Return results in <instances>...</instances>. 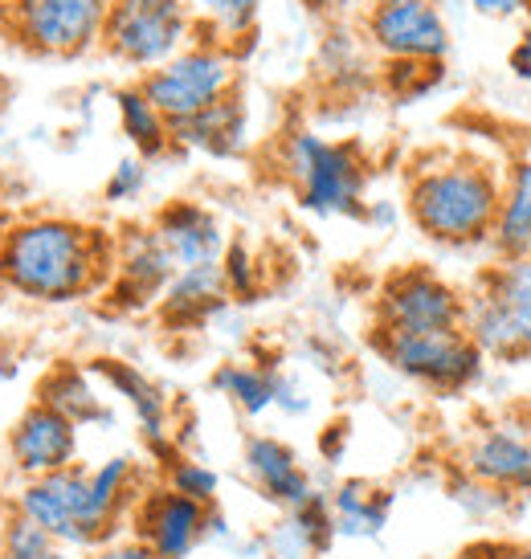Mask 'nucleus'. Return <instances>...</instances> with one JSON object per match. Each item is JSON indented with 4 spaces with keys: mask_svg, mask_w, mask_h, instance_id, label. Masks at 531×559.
Returning a JSON list of instances; mask_svg holds the SVG:
<instances>
[{
    "mask_svg": "<svg viewBox=\"0 0 531 559\" xmlns=\"http://www.w3.org/2000/svg\"><path fill=\"white\" fill-rule=\"evenodd\" d=\"M115 237L70 217H30L0 234V286L30 302H74L107 290Z\"/></svg>",
    "mask_w": 531,
    "mask_h": 559,
    "instance_id": "1",
    "label": "nucleus"
},
{
    "mask_svg": "<svg viewBox=\"0 0 531 559\" xmlns=\"http://www.w3.org/2000/svg\"><path fill=\"white\" fill-rule=\"evenodd\" d=\"M503 171L474 152H441L413 164L405 209L434 246L467 249L491 241Z\"/></svg>",
    "mask_w": 531,
    "mask_h": 559,
    "instance_id": "2",
    "label": "nucleus"
},
{
    "mask_svg": "<svg viewBox=\"0 0 531 559\" xmlns=\"http://www.w3.org/2000/svg\"><path fill=\"white\" fill-rule=\"evenodd\" d=\"M282 176L295 185L298 204L315 217H364L368 164L356 143L323 140L315 131H291L279 147Z\"/></svg>",
    "mask_w": 531,
    "mask_h": 559,
    "instance_id": "3",
    "label": "nucleus"
},
{
    "mask_svg": "<svg viewBox=\"0 0 531 559\" xmlns=\"http://www.w3.org/2000/svg\"><path fill=\"white\" fill-rule=\"evenodd\" d=\"M462 331L486 359H531V258H499L467 295Z\"/></svg>",
    "mask_w": 531,
    "mask_h": 559,
    "instance_id": "4",
    "label": "nucleus"
},
{
    "mask_svg": "<svg viewBox=\"0 0 531 559\" xmlns=\"http://www.w3.org/2000/svg\"><path fill=\"white\" fill-rule=\"evenodd\" d=\"M376 356L389 364L397 376H405L413 384H422L441 396L474 389L486 372L483 347L470 340L462 326L453 331H425V335H385L373 331Z\"/></svg>",
    "mask_w": 531,
    "mask_h": 559,
    "instance_id": "5",
    "label": "nucleus"
},
{
    "mask_svg": "<svg viewBox=\"0 0 531 559\" xmlns=\"http://www.w3.org/2000/svg\"><path fill=\"white\" fill-rule=\"evenodd\" d=\"M192 13L188 0H110L103 46L131 70H156L192 46Z\"/></svg>",
    "mask_w": 531,
    "mask_h": 559,
    "instance_id": "6",
    "label": "nucleus"
},
{
    "mask_svg": "<svg viewBox=\"0 0 531 559\" xmlns=\"http://www.w3.org/2000/svg\"><path fill=\"white\" fill-rule=\"evenodd\" d=\"M13 514L30 519L33 527H42L62 547H82L91 551L98 544H110V535L103 531L98 514L91 502V466H70L46 478H25L21 490L13 495Z\"/></svg>",
    "mask_w": 531,
    "mask_h": 559,
    "instance_id": "7",
    "label": "nucleus"
},
{
    "mask_svg": "<svg viewBox=\"0 0 531 559\" xmlns=\"http://www.w3.org/2000/svg\"><path fill=\"white\" fill-rule=\"evenodd\" d=\"M140 91L156 103V110L168 123H185L197 110L213 107L217 98L237 91L234 49H221L213 41H192L173 62L148 70L140 79Z\"/></svg>",
    "mask_w": 531,
    "mask_h": 559,
    "instance_id": "8",
    "label": "nucleus"
},
{
    "mask_svg": "<svg viewBox=\"0 0 531 559\" xmlns=\"http://www.w3.org/2000/svg\"><path fill=\"white\" fill-rule=\"evenodd\" d=\"M462 319H467V295L425 265H405L389 274L373 307V331L385 335L453 331L462 326Z\"/></svg>",
    "mask_w": 531,
    "mask_h": 559,
    "instance_id": "9",
    "label": "nucleus"
},
{
    "mask_svg": "<svg viewBox=\"0 0 531 559\" xmlns=\"http://www.w3.org/2000/svg\"><path fill=\"white\" fill-rule=\"evenodd\" d=\"M110 0H13L9 21L21 46L49 58H74L103 41Z\"/></svg>",
    "mask_w": 531,
    "mask_h": 559,
    "instance_id": "10",
    "label": "nucleus"
},
{
    "mask_svg": "<svg viewBox=\"0 0 531 559\" xmlns=\"http://www.w3.org/2000/svg\"><path fill=\"white\" fill-rule=\"evenodd\" d=\"M364 37L389 62L441 66L446 53H450V25L441 16L438 0H385V4H368Z\"/></svg>",
    "mask_w": 531,
    "mask_h": 559,
    "instance_id": "11",
    "label": "nucleus"
},
{
    "mask_svg": "<svg viewBox=\"0 0 531 559\" xmlns=\"http://www.w3.org/2000/svg\"><path fill=\"white\" fill-rule=\"evenodd\" d=\"M209 514L213 507L176 495L168 481H148L131 507L127 535H135L156 559H188L209 539Z\"/></svg>",
    "mask_w": 531,
    "mask_h": 559,
    "instance_id": "12",
    "label": "nucleus"
},
{
    "mask_svg": "<svg viewBox=\"0 0 531 559\" xmlns=\"http://www.w3.org/2000/svg\"><path fill=\"white\" fill-rule=\"evenodd\" d=\"M86 368H91V376L103 389H110L127 408H131V417L140 425L143 445H148V457H152L160 469L168 466L176 453H185V445H180V437H176V429H173V404H168L164 389H160L152 376L115 356H94Z\"/></svg>",
    "mask_w": 531,
    "mask_h": 559,
    "instance_id": "13",
    "label": "nucleus"
},
{
    "mask_svg": "<svg viewBox=\"0 0 531 559\" xmlns=\"http://www.w3.org/2000/svg\"><path fill=\"white\" fill-rule=\"evenodd\" d=\"M82 450V429L74 420H66L62 413H54L49 404L33 401L21 417L9 425L4 433V457L9 466L25 478H46L58 469L79 466Z\"/></svg>",
    "mask_w": 531,
    "mask_h": 559,
    "instance_id": "14",
    "label": "nucleus"
},
{
    "mask_svg": "<svg viewBox=\"0 0 531 559\" xmlns=\"http://www.w3.org/2000/svg\"><path fill=\"white\" fill-rule=\"evenodd\" d=\"M176 278V262L168 249L160 246V237L148 229H127L115 241V270L107 282V302L115 311H148L156 307L168 282Z\"/></svg>",
    "mask_w": 531,
    "mask_h": 559,
    "instance_id": "15",
    "label": "nucleus"
},
{
    "mask_svg": "<svg viewBox=\"0 0 531 559\" xmlns=\"http://www.w3.org/2000/svg\"><path fill=\"white\" fill-rule=\"evenodd\" d=\"M462 474L511 498H531V433L516 420L479 429L462 450Z\"/></svg>",
    "mask_w": 531,
    "mask_h": 559,
    "instance_id": "16",
    "label": "nucleus"
},
{
    "mask_svg": "<svg viewBox=\"0 0 531 559\" xmlns=\"http://www.w3.org/2000/svg\"><path fill=\"white\" fill-rule=\"evenodd\" d=\"M241 469L246 478L253 481V490L279 507V511H291L303 498H311L315 478L311 469L303 466V457L291 441H282L274 433H250L246 445H241Z\"/></svg>",
    "mask_w": 531,
    "mask_h": 559,
    "instance_id": "17",
    "label": "nucleus"
},
{
    "mask_svg": "<svg viewBox=\"0 0 531 559\" xmlns=\"http://www.w3.org/2000/svg\"><path fill=\"white\" fill-rule=\"evenodd\" d=\"M152 234L160 237V246L168 249V258L176 270H192V265H217L225 258V229L221 221L197 201H173L164 204L152 221Z\"/></svg>",
    "mask_w": 531,
    "mask_h": 559,
    "instance_id": "18",
    "label": "nucleus"
},
{
    "mask_svg": "<svg viewBox=\"0 0 531 559\" xmlns=\"http://www.w3.org/2000/svg\"><path fill=\"white\" fill-rule=\"evenodd\" d=\"M335 544V519H331L328 490L315 486L311 498L282 511V519L262 535V551L270 559H319Z\"/></svg>",
    "mask_w": 531,
    "mask_h": 559,
    "instance_id": "19",
    "label": "nucleus"
},
{
    "mask_svg": "<svg viewBox=\"0 0 531 559\" xmlns=\"http://www.w3.org/2000/svg\"><path fill=\"white\" fill-rule=\"evenodd\" d=\"M229 302V286L217 265H192V270H176L168 282L164 298L156 302V314L164 326L173 331H201L209 319H217Z\"/></svg>",
    "mask_w": 531,
    "mask_h": 559,
    "instance_id": "20",
    "label": "nucleus"
},
{
    "mask_svg": "<svg viewBox=\"0 0 531 559\" xmlns=\"http://www.w3.org/2000/svg\"><path fill=\"white\" fill-rule=\"evenodd\" d=\"M250 140V110L241 103V94H225L213 107L197 110L185 123H173V143L176 147H192L204 156L229 159L237 156Z\"/></svg>",
    "mask_w": 531,
    "mask_h": 559,
    "instance_id": "21",
    "label": "nucleus"
},
{
    "mask_svg": "<svg viewBox=\"0 0 531 559\" xmlns=\"http://www.w3.org/2000/svg\"><path fill=\"white\" fill-rule=\"evenodd\" d=\"M335 539H380L392 519L397 495L373 478H344L328 490Z\"/></svg>",
    "mask_w": 531,
    "mask_h": 559,
    "instance_id": "22",
    "label": "nucleus"
},
{
    "mask_svg": "<svg viewBox=\"0 0 531 559\" xmlns=\"http://www.w3.org/2000/svg\"><path fill=\"white\" fill-rule=\"evenodd\" d=\"M37 401L49 404L54 413H62L66 420H74L79 429H94V425H110L115 413H110L107 396L98 392V380L91 376L86 364H58L42 376L37 384Z\"/></svg>",
    "mask_w": 531,
    "mask_h": 559,
    "instance_id": "23",
    "label": "nucleus"
},
{
    "mask_svg": "<svg viewBox=\"0 0 531 559\" xmlns=\"http://www.w3.org/2000/svg\"><path fill=\"white\" fill-rule=\"evenodd\" d=\"M491 249L499 258H531V152L516 156L503 168V192Z\"/></svg>",
    "mask_w": 531,
    "mask_h": 559,
    "instance_id": "24",
    "label": "nucleus"
},
{
    "mask_svg": "<svg viewBox=\"0 0 531 559\" xmlns=\"http://www.w3.org/2000/svg\"><path fill=\"white\" fill-rule=\"evenodd\" d=\"M115 110H119V127H123L127 143L140 152V159H160L168 156L176 143H173V123L164 119L156 110V103L135 86H123L115 94Z\"/></svg>",
    "mask_w": 531,
    "mask_h": 559,
    "instance_id": "25",
    "label": "nucleus"
},
{
    "mask_svg": "<svg viewBox=\"0 0 531 559\" xmlns=\"http://www.w3.org/2000/svg\"><path fill=\"white\" fill-rule=\"evenodd\" d=\"M213 389L234 404L241 417H266L274 408V392H279V368H262V364H241L229 359L213 372Z\"/></svg>",
    "mask_w": 531,
    "mask_h": 559,
    "instance_id": "26",
    "label": "nucleus"
},
{
    "mask_svg": "<svg viewBox=\"0 0 531 559\" xmlns=\"http://www.w3.org/2000/svg\"><path fill=\"white\" fill-rule=\"evenodd\" d=\"M258 4L262 0H188V13H192V29L204 33L201 41L234 49L258 25Z\"/></svg>",
    "mask_w": 531,
    "mask_h": 559,
    "instance_id": "27",
    "label": "nucleus"
},
{
    "mask_svg": "<svg viewBox=\"0 0 531 559\" xmlns=\"http://www.w3.org/2000/svg\"><path fill=\"white\" fill-rule=\"evenodd\" d=\"M0 559H74L70 547L54 544L46 531L33 527L21 514H4L0 519Z\"/></svg>",
    "mask_w": 531,
    "mask_h": 559,
    "instance_id": "28",
    "label": "nucleus"
},
{
    "mask_svg": "<svg viewBox=\"0 0 531 559\" xmlns=\"http://www.w3.org/2000/svg\"><path fill=\"white\" fill-rule=\"evenodd\" d=\"M160 481H168L176 495L192 498L201 507H217L221 498V474L209 462L192 457V453H176L173 462L160 469Z\"/></svg>",
    "mask_w": 531,
    "mask_h": 559,
    "instance_id": "29",
    "label": "nucleus"
},
{
    "mask_svg": "<svg viewBox=\"0 0 531 559\" xmlns=\"http://www.w3.org/2000/svg\"><path fill=\"white\" fill-rule=\"evenodd\" d=\"M450 498L462 507V511L474 514V519H495V514H507L511 511V502H516L511 495H503V490H495V486H483V481H474L470 474H458Z\"/></svg>",
    "mask_w": 531,
    "mask_h": 559,
    "instance_id": "30",
    "label": "nucleus"
},
{
    "mask_svg": "<svg viewBox=\"0 0 531 559\" xmlns=\"http://www.w3.org/2000/svg\"><path fill=\"white\" fill-rule=\"evenodd\" d=\"M221 274H225V286H229V298H241V302H250L258 295V262H253V253L241 241L225 249V258H221Z\"/></svg>",
    "mask_w": 531,
    "mask_h": 559,
    "instance_id": "31",
    "label": "nucleus"
},
{
    "mask_svg": "<svg viewBox=\"0 0 531 559\" xmlns=\"http://www.w3.org/2000/svg\"><path fill=\"white\" fill-rule=\"evenodd\" d=\"M143 188H148V159L127 156V159H119V164L110 168L103 197H107L110 204H127V201H135Z\"/></svg>",
    "mask_w": 531,
    "mask_h": 559,
    "instance_id": "32",
    "label": "nucleus"
},
{
    "mask_svg": "<svg viewBox=\"0 0 531 559\" xmlns=\"http://www.w3.org/2000/svg\"><path fill=\"white\" fill-rule=\"evenodd\" d=\"M441 66L434 62H389L385 70V86H389L397 98H413V94L429 91L438 82Z\"/></svg>",
    "mask_w": 531,
    "mask_h": 559,
    "instance_id": "33",
    "label": "nucleus"
},
{
    "mask_svg": "<svg viewBox=\"0 0 531 559\" xmlns=\"http://www.w3.org/2000/svg\"><path fill=\"white\" fill-rule=\"evenodd\" d=\"M347 441H352L347 420H331L328 429H319V457H323L328 466H340L347 453Z\"/></svg>",
    "mask_w": 531,
    "mask_h": 559,
    "instance_id": "34",
    "label": "nucleus"
},
{
    "mask_svg": "<svg viewBox=\"0 0 531 559\" xmlns=\"http://www.w3.org/2000/svg\"><path fill=\"white\" fill-rule=\"evenodd\" d=\"M86 559H156V556H152L135 535H119V539H110V544L91 547Z\"/></svg>",
    "mask_w": 531,
    "mask_h": 559,
    "instance_id": "35",
    "label": "nucleus"
},
{
    "mask_svg": "<svg viewBox=\"0 0 531 559\" xmlns=\"http://www.w3.org/2000/svg\"><path fill=\"white\" fill-rule=\"evenodd\" d=\"M470 4H474V13L495 16V21H507V16L528 13V0H470Z\"/></svg>",
    "mask_w": 531,
    "mask_h": 559,
    "instance_id": "36",
    "label": "nucleus"
},
{
    "mask_svg": "<svg viewBox=\"0 0 531 559\" xmlns=\"http://www.w3.org/2000/svg\"><path fill=\"white\" fill-rule=\"evenodd\" d=\"M511 70H516V79L531 82V25L523 29V37L516 41V49H511Z\"/></svg>",
    "mask_w": 531,
    "mask_h": 559,
    "instance_id": "37",
    "label": "nucleus"
},
{
    "mask_svg": "<svg viewBox=\"0 0 531 559\" xmlns=\"http://www.w3.org/2000/svg\"><path fill=\"white\" fill-rule=\"evenodd\" d=\"M483 559H531V544H491Z\"/></svg>",
    "mask_w": 531,
    "mask_h": 559,
    "instance_id": "38",
    "label": "nucleus"
},
{
    "mask_svg": "<svg viewBox=\"0 0 531 559\" xmlns=\"http://www.w3.org/2000/svg\"><path fill=\"white\" fill-rule=\"evenodd\" d=\"M298 4H307L311 13H335V9H344L347 0H298Z\"/></svg>",
    "mask_w": 531,
    "mask_h": 559,
    "instance_id": "39",
    "label": "nucleus"
},
{
    "mask_svg": "<svg viewBox=\"0 0 531 559\" xmlns=\"http://www.w3.org/2000/svg\"><path fill=\"white\" fill-rule=\"evenodd\" d=\"M368 4H385V0H368Z\"/></svg>",
    "mask_w": 531,
    "mask_h": 559,
    "instance_id": "40",
    "label": "nucleus"
}]
</instances>
